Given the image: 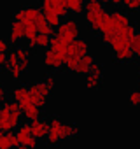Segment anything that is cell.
I'll list each match as a JSON object with an SVG mask.
<instances>
[{"mask_svg":"<svg viewBox=\"0 0 140 149\" xmlns=\"http://www.w3.org/2000/svg\"><path fill=\"white\" fill-rule=\"evenodd\" d=\"M0 116H2V105H0Z\"/></svg>","mask_w":140,"mask_h":149,"instance_id":"cell-36","label":"cell"},{"mask_svg":"<svg viewBox=\"0 0 140 149\" xmlns=\"http://www.w3.org/2000/svg\"><path fill=\"white\" fill-rule=\"evenodd\" d=\"M65 58H67V54H61V53H58V51H54L51 47H47L46 53H44V63L53 70L61 68L65 65Z\"/></svg>","mask_w":140,"mask_h":149,"instance_id":"cell-8","label":"cell"},{"mask_svg":"<svg viewBox=\"0 0 140 149\" xmlns=\"http://www.w3.org/2000/svg\"><path fill=\"white\" fill-rule=\"evenodd\" d=\"M89 72H91V74H98V76H103V65H102V63H98V61H95Z\"/></svg>","mask_w":140,"mask_h":149,"instance_id":"cell-28","label":"cell"},{"mask_svg":"<svg viewBox=\"0 0 140 149\" xmlns=\"http://www.w3.org/2000/svg\"><path fill=\"white\" fill-rule=\"evenodd\" d=\"M30 128H32V135H33L37 140L47 139V133H49V121L39 118V119H35V121L30 123Z\"/></svg>","mask_w":140,"mask_h":149,"instance_id":"cell-11","label":"cell"},{"mask_svg":"<svg viewBox=\"0 0 140 149\" xmlns=\"http://www.w3.org/2000/svg\"><path fill=\"white\" fill-rule=\"evenodd\" d=\"M114 58H116L117 61H131V60L135 58V54H133L131 47H123V49L114 51Z\"/></svg>","mask_w":140,"mask_h":149,"instance_id":"cell-18","label":"cell"},{"mask_svg":"<svg viewBox=\"0 0 140 149\" xmlns=\"http://www.w3.org/2000/svg\"><path fill=\"white\" fill-rule=\"evenodd\" d=\"M93 63H95V56H93L91 53L84 54V56L79 60V63H77L76 74H81V76H88L89 70H91V67H93Z\"/></svg>","mask_w":140,"mask_h":149,"instance_id":"cell-13","label":"cell"},{"mask_svg":"<svg viewBox=\"0 0 140 149\" xmlns=\"http://www.w3.org/2000/svg\"><path fill=\"white\" fill-rule=\"evenodd\" d=\"M107 11L103 9V11H98V13H95V11H84V19L88 21V25L93 28V30H96V32H100V28H102V23H103V19L107 18Z\"/></svg>","mask_w":140,"mask_h":149,"instance_id":"cell-10","label":"cell"},{"mask_svg":"<svg viewBox=\"0 0 140 149\" xmlns=\"http://www.w3.org/2000/svg\"><path fill=\"white\" fill-rule=\"evenodd\" d=\"M102 79H103V76H98V74H88L86 76V88H89V90H96V88H100L102 86Z\"/></svg>","mask_w":140,"mask_h":149,"instance_id":"cell-19","label":"cell"},{"mask_svg":"<svg viewBox=\"0 0 140 149\" xmlns=\"http://www.w3.org/2000/svg\"><path fill=\"white\" fill-rule=\"evenodd\" d=\"M14 51H16V54H18V60H19L23 70L26 72V68H28V65H30V49L25 47V46H18Z\"/></svg>","mask_w":140,"mask_h":149,"instance_id":"cell-16","label":"cell"},{"mask_svg":"<svg viewBox=\"0 0 140 149\" xmlns=\"http://www.w3.org/2000/svg\"><path fill=\"white\" fill-rule=\"evenodd\" d=\"M16 149H26V147H25V146H18Z\"/></svg>","mask_w":140,"mask_h":149,"instance_id":"cell-35","label":"cell"},{"mask_svg":"<svg viewBox=\"0 0 140 149\" xmlns=\"http://www.w3.org/2000/svg\"><path fill=\"white\" fill-rule=\"evenodd\" d=\"M49 42H51V37L47 35H42V33H37V47H49Z\"/></svg>","mask_w":140,"mask_h":149,"instance_id":"cell-26","label":"cell"},{"mask_svg":"<svg viewBox=\"0 0 140 149\" xmlns=\"http://www.w3.org/2000/svg\"><path fill=\"white\" fill-rule=\"evenodd\" d=\"M11 42H19L23 37H25V23L23 21H16V19H12V23H11Z\"/></svg>","mask_w":140,"mask_h":149,"instance_id":"cell-14","label":"cell"},{"mask_svg":"<svg viewBox=\"0 0 140 149\" xmlns=\"http://www.w3.org/2000/svg\"><path fill=\"white\" fill-rule=\"evenodd\" d=\"M18 63H19V60H18V54H16V51H14V49H11V51L7 53V61H6V68L9 70V68L16 67Z\"/></svg>","mask_w":140,"mask_h":149,"instance_id":"cell-23","label":"cell"},{"mask_svg":"<svg viewBox=\"0 0 140 149\" xmlns=\"http://www.w3.org/2000/svg\"><path fill=\"white\" fill-rule=\"evenodd\" d=\"M42 81H44V83H46V84H47V86H49L51 90L54 88V76H53V74H47V76H46V77H44Z\"/></svg>","mask_w":140,"mask_h":149,"instance_id":"cell-31","label":"cell"},{"mask_svg":"<svg viewBox=\"0 0 140 149\" xmlns=\"http://www.w3.org/2000/svg\"><path fill=\"white\" fill-rule=\"evenodd\" d=\"M89 51V44L86 39L82 37H77L76 40H72L68 44V49H67V56H76V58H82L84 54H88Z\"/></svg>","mask_w":140,"mask_h":149,"instance_id":"cell-7","label":"cell"},{"mask_svg":"<svg viewBox=\"0 0 140 149\" xmlns=\"http://www.w3.org/2000/svg\"><path fill=\"white\" fill-rule=\"evenodd\" d=\"M19 109H21L23 118H26L30 123L40 118V109H39L37 105H33V102L30 100V97H28V98H25L23 102H19Z\"/></svg>","mask_w":140,"mask_h":149,"instance_id":"cell-9","label":"cell"},{"mask_svg":"<svg viewBox=\"0 0 140 149\" xmlns=\"http://www.w3.org/2000/svg\"><path fill=\"white\" fill-rule=\"evenodd\" d=\"M110 19H112V25H114V30H116V32L131 23L128 13H126V11H121V9H114V11L110 13Z\"/></svg>","mask_w":140,"mask_h":149,"instance_id":"cell-12","label":"cell"},{"mask_svg":"<svg viewBox=\"0 0 140 149\" xmlns=\"http://www.w3.org/2000/svg\"><path fill=\"white\" fill-rule=\"evenodd\" d=\"M130 47H131L135 58H140V30H137L135 35L131 37V40H130Z\"/></svg>","mask_w":140,"mask_h":149,"instance_id":"cell-21","label":"cell"},{"mask_svg":"<svg viewBox=\"0 0 140 149\" xmlns=\"http://www.w3.org/2000/svg\"><path fill=\"white\" fill-rule=\"evenodd\" d=\"M16 140H18V146H25L26 149H35L37 147V139L32 135L30 123H23V125L18 126Z\"/></svg>","mask_w":140,"mask_h":149,"instance_id":"cell-5","label":"cell"},{"mask_svg":"<svg viewBox=\"0 0 140 149\" xmlns=\"http://www.w3.org/2000/svg\"><path fill=\"white\" fill-rule=\"evenodd\" d=\"M14 19H16V21H23V19H25V7L16 9V13H14Z\"/></svg>","mask_w":140,"mask_h":149,"instance_id":"cell-30","label":"cell"},{"mask_svg":"<svg viewBox=\"0 0 140 149\" xmlns=\"http://www.w3.org/2000/svg\"><path fill=\"white\" fill-rule=\"evenodd\" d=\"M79 128L74 123H65L60 118H51L49 119V133H47V144L56 146L63 140L74 139L77 135Z\"/></svg>","mask_w":140,"mask_h":149,"instance_id":"cell-1","label":"cell"},{"mask_svg":"<svg viewBox=\"0 0 140 149\" xmlns=\"http://www.w3.org/2000/svg\"><path fill=\"white\" fill-rule=\"evenodd\" d=\"M18 147L16 133H0V149H14Z\"/></svg>","mask_w":140,"mask_h":149,"instance_id":"cell-15","label":"cell"},{"mask_svg":"<svg viewBox=\"0 0 140 149\" xmlns=\"http://www.w3.org/2000/svg\"><path fill=\"white\" fill-rule=\"evenodd\" d=\"M7 47H9V42L4 37H0V53H7Z\"/></svg>","mask_w":140,"mask_h":149,"instance_id":"cell-32","label":"cell"},{"mask_svg":"<svg viewBox=\"0 0 140 149\" xmlns=\"http://www.w3.org/2000/svg\"><path fill=\"white\" fill-rule=\"evenodd\" d=\"M79 32H81V28H79L77 19H74V18H65V19L56 26L54 35L60 37L63 42L70 44L72 40H76V39L79 37Z\"/></svg>","mask_w":140,"mask_h":149,"instance_id":"cell-3","label":"cell"},{"mask_svg":"<svg viewBox=\"0 0 140 149\" xmlns=\"http://www.w3.org/2000/svg\"><path fill=\"white\" fill-rule=\"evenodd\" d=\"M6 61H7V53H0V68L6 67Z\"/></svg>","mask_w":140,"mask_h":149,"instance_id":"cell-33","label":"cell"},{"mask_svg":"<svg viewBox=\"0 0 140 149\" xmlns=\"http://www.w3.org/2000/svg\"><path fill=\"white\" fill-rule=\"evenodd\" d=\"M123 4L130 11H140V0H123Z\"/></svg>","mask_w":140,"mask_h":149,"instance_id":"cell-27","label":"cell"},{"mask_svg":"<svg viewBox=\"0 0 140 149\" xmlns=\"http://www.w3.org/2000/svg\"><path fill=\"white\" fill-rule=\"evenodd\" d=\"M44 16H46V21L54 28V26H58L60 23H61V18L58 16V14H54V13H44Z\"/></svg>","mask_w":140,"mask_h":149,"instance_id":"cell-25","label":"cell"},{"mask_svg":"<svg viewBox=\"0 0 140 149\" xmlns=\"http://www.w3.org/2000/svg\"><path fill=\"white\" fill-rule=\"evenodd\" d=\"M7 102V90H6V86L0 83V105H4Z\"/></svg>","mask_w":140,"mask_h":149,"instance_id":"cell-29","label":"cell"},{"mask_svg":"<svg viewBox=\"0 0 140 149\" xmlns=\"http://www.w3.org/2000/svg\"><path fill=\"white\" fill-rule=\"evenodd\" d=\"M21 109L19 104L14 100H7L2 105V116H0V130L4 133H12L21 125Z\"/></svg>","mask_w":140,"mask_h":149,"instance_id":"cell-2","label":"cell"},{"mask_svg":"<svg viewBox=\"0 0 140 149\" xmlns=\"http://www.w3.org/2000/svg\"><path fill=\"white\" fill-rule=\"evenodd\" d=\"M128 102L133 107H140V90H131L128 95Z\"/></svg>","mask_w":140,"mask_h":149,"instance_id":"cell-24","label":"cell"},{"mask_svg":"<svg viewBox=\"0 0 140 149\" xmlns=\"http://www.w3.org/2000/svg\"><path fill=\"white\" fill-rule=\"evenodd\" d=\"M105 7H103V4L100 2V0H86V4H84V11H95V13H98V11H103Z\"/></svg>","mask_w":140,"mask_h":149,"instance_id":"cell-22","label":"cell"},{"mask_svg":"<svg viewBox=\"0 0 140 149\" xmlns=\"http://www.w3.org/2000/svg\"><path fill=\"white\" fill-rule=\"evenodd\" d=\"M53 90L44 83V81H35L28 86V93H30V100L33 102V105H37L39 109H42L47 102V97Z\"/></svg>","mask_w":140,"mask_h":149,"instance_id":"cell-4","label":"cell"},{"mask_svg":"<svg viewBox=\"0 0 140 149\" xmlns=\"http://www.w3.org/2000/svg\"><path fill=\"white\" fill-rule=\"evenodd\" d=\"M0 133H2V130H0Z\"/></svg>","mask_w":140,"mask_h":149,"instance_id":"cell-37","label":"cell"},{"mask_svg":"<svg viewBox=\"0 0 140 149\" xmlns=\"http://www.w3.org/2000/svg\"><path fill=\"white\" fill-rule=\"evenodd\" d=\"M42 13H54L60 18H67L68 9L65 6V0H40Z\"/></svg>","mask_w":140,"mask_h":149,"instance_id":"cell-6","label":"cell"},{"mask_svg":"<svg viewBox=\"0 0 140 149\" xmlns=\"http://www.w3.org/2000/svg\"><path fill=\"white\" fill-rule=\"evenodd\" d=\"M84 4H86V0H68L67 9L76 13V14H79V13H84Z\"/></svg>","mask_w":140,"mask_h":149,"instance_id":"cell-20","label":"cell"},{"mask_svg":"<svg viewBox=\"0 0 140 149\" xmlns=\"http://www.w3.org/2000/svg\"><path fill=\"white\" fill-rule=\"evenodd\" d=\"M100 2H102V4L105 6V4H109V2H110V0H100Z\"/></svg>","mask_w":140,"mask_h":149,"instance_id":"cell-34","label":"cell"},{"mask_svg":"<svg viewBox=\"0 0 140 149\" xmlns=\"http://www.w3.org/2000/svg\"><path fill=\"white\" fill-rule=\"evenodd\" d=\"M30 97V93H28V86H25V84H19V86H16L14 90H12V100L14 102H23L25 98H28Z\"/></svg>","mask_w":140,"mask_h":149,"instance_id":"cell-17","label":"cell"}]
</instances>
